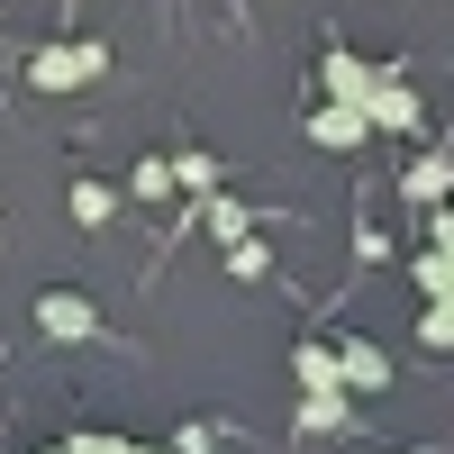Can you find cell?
<instances>
[{"label": "cell", "mask_w": 454, "mask_h": 454, "mask_svg": "<svg viewBox=\"0 0 454 454\" xmlns=\"http://www.w3.org/2000/svg\"><path fill=\"white\" fill-rule=\"evenodd\" d=\"M364 91H372V64L364 55H327V100H355L364 109Z\"/></svg>", "instance_id": "cell-7"}, {"label": "cell", "mask_w": 454, "mask_h": 454, "mask_svg": "<svg viewBox=\"0 0 454 454\" xmlns=\"http://www.w3.org/2000/svg\"><path fill=\"white\" fill-rule=\"evenodd\" d=\"M55 454H64V445H55Z\"/></svg>", "instance_id": "cell-18"}, {"label": "cell", "mask_w": 454, "mask_h": 454, "mask_svg": "<svg viewBox=\"0 0 454 454\" xmlns=\"http://www.w3.org/2000/svg\"><path fill=\"white\" fill-rule=\"evenodd\" d=\"M400 200H409V209H436V200H454V164H445V155L409 164V173H400Z\"/></svg>", "instance_id": "cell-6"}, {"label": "cell", "mask_w": 454, "mask_h": 454, "mask_svg": "<svg viewBox=\"0 0 454 454\" xmlns=\"http://www.w3.org/2000/svg\"><path fill=\"white\" fill-rule=\"evenodd\" d=\"M436 254H454V209L436 200Z\"/></svg>", "instance_id": "cell-17"}, {"label": "cell", "mask_w": 454, "mask_h": 454, "mask_svg": "<svg viewBox=\"0 0 454 454\" xmlns=\"http://www.w3.org/2000/svg\"><path fill=\"white\" fill-rule=\"evenodd\" d=\"M36 336H46V346H82V336H100V309L82 291H46L36 300Z\"/></svg>", "instance_id": "cell-3"}, {"label": "cell", "mask_w": 454, "mask_h": 454, "mask_svg": "<svg viewBox=\"0 0 454 454\" xmlns=\"http://www.w3.org/2000/svg\"><path fill=\"white\" fill-rule=\"evenodd\" d=\"M164 192H173V164L145 155V164H137V200H164Z\"/></svg>", "instance_id": "cell-13"}, {"label": "cell", "mask_w": 454, "mask_h": 454, "mask_svg": "<svg viewBox=\"0 0 454 454\" xmlns=\"http://www.w3.org/2000/svg\"><path fill=\"white\" fill-rule=\"evenodd\" d=\"M209 227H218L227 246H237V237H246V200H209Z\"/></svg>", "instance_id": "cell-14"}, {"label": "cell", "mask_w": 454, "mask_h": 454, "mask_svg": "<svg viewBox=\"0 0 454 454\" xmlns=\"http://www.w3.org/2000/svg\"><path fill=\"white\" fill-rule=\"evenodd\" d=\"M291 372H300V391H346V382H336V346H300Z\"/></svg>", "instance_id": "cell-8"}, {"label": "cell", "mask_w": 454, "mask_h": 454, "mask_svg": "<svg viewBox=\"0 0 454 454\" xmlns=\"http://www.w3.org/2000/svg\"><path fill=\"white\" fill-rule=\"evenodd\" d=\"M364 119H372V128H382V137H409V128H419V119H427V100H419V91H409V82H400V73H372V91H364Z\"/></svg>", "instance_id": "cell-2"}, {"label": "cell", "mask_w": 454, "mask_h": 454, "mask_svg": "<svg viewBox=\"0 0 454 454\" xmlns=\"http://www.w3.org/2000/svg\"><path fill=\"white\" fill-rule=\"evenodd\" d=\"M109 209H119L109 182H73V227H109Z\"/></svg>", "instance_id": "cell-9"}, {"label": "cell", "mask_w": 454, "mask_h": 454, "mask_svg": "<svg viewBox=\"0 0 454 454\" xmlns=\"http://www.w3.org/2000/svg\"><path fill=\"white\" fill-rule=\"evenodd\" d=\"M173 182H192V192H209V182H218V164H209V155H200V145H192V155H182V164H173Z\"/></svg>", "instance_id": "cell-15"}, {"label": "cell", "mask_w": 454, "mask_h": 454, "mask_svg": "<svg viewBox=\"0 0 454 454\" xmlns=\"http://www.w3.org/2000/svg\"><path fill=\"white\" fill-rule=\"evenodd\" d=\"M100 73H109V46H91V36L27 55V82H36V91H82V82H100Z\"/></svg>", "instance_id": "cell-1"}, {"label": "cell", "mask_w": 454, "mask_h": 454, "mask_svg": "<svg viewBox=\"0 0 454 454\" xmlns=\"http://www.w3.org/2000/svg\"><path fill=\"white\" fill-rule=\"evenodd\" d=\"M372 137V119L355 100H318V119H309V145H327V155H355V145Z\"/></svg>", "instance_id": "cell-4"}, {"label": "cell", "mask_w": 454, "mask_h": 454, "mask_svg": "<svg viewBox=\"0 0 454 454\" xmlns=\"http://www.w3.org/2000/svg\"><path fill=\"white\" fill-rule=\"evenodd\" d=\"M336 382H346V391H382L391 382V355L372 346V336H336Z\"/></svg>", "instance_id": "cell-5"}, {"label": "cell", "mask_w": 454, "mask_h": 454, "mask_svg": "<svg viewBox=\"0 0 454 454\" xmlns=\"http://www.w3.org/2000/svg\"><path fill=\"white\" fill-rule=\"evenodd\" d=\"M64 454H137V445H128V436H73Z\"/></svg>", "instance_id": "cell-16"}, {"label": "cell", "mask_w": 454, "mask_h": 454, "mask_svg": "<svg viewBox=\"0 0 454 454\" xmlns=\"http://www.w3.org/2000/svg\"><path fill=\"white\" fill-rule=\"evenodd\" d=\"M263 263H273L263 237H237V246H227V273H237V282H263Z\"/></svg>", "instance_id": "cell-11"}, {"label": "cell", "mask_w": 454, "mask_h": 454, "mask_svg": "<svg viewBox=\"0 0 454 454\" xmlns=\"http://www.w3.org/2000/svg\"><path fill=\"white\" fill-rule=\"evenodd\" d=\"M419 336L436 355H454V300H427V318H419Z\"/></svg>", "instance_id": "cell-12"}, {"label": "cell", "mask_w": 454, "mask_h": 454, "mask_svg": "<svg viewBox=\"0 0 454 454\" xmlns=\"http://www.w3.org/2000/svg\"><path fill=\"white\" fill-rule=\"evenodd\" d=\"M409 273H419V291H427V300H454V254H436V246H427Z\"/></svg>", "instance_id": "cell-10"}]
</instances>
